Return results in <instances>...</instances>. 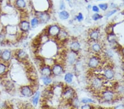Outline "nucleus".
<instances>
[{"label": "nucleus", "mask_w": 124, "mask_h": 109, "mask_svg": "<svg viewBox=\"0 0 124 109\" xmlns=\"http://www.w3.org/2000/svg\"><path fill=\"white\" fill-rule=\"evenodd\" d=\"M115 109H124V105L120 104L119 105H117L116 106L114 107Z\"/></svg>", "instance_id": "ea45409f"}, {"label": "nucleus", "mask_w": 124, "mask_h": 109, "mask_svg": "<svg viewBox=\"0 0 124 109\" xmlns=\"http://www.w3.org/2000/svg\"><path fill=\"white\" fill-rule=\"evenodd\" d=\"M1 53H2V51L1 50H0V56H1Z\"/></svg>", "instance_id": "37998d69"}, {"label": "nucleus", "mask_w": 124, "mask_h": 109, "mask_svg": "<svg viewBox=\"0 0 124 109\" xmlns=\"http://www.w3.org/2000/svg\"><path fill=\"white\" fill-rule=\"evenodd\" d=\"M39 21L43 23H46L50 19V15L46 12H38L37 15Z\"/></svg>", "instance_id": "6e6552de"}, {"label": "nucleus", "mask_w": 124, "mask_h": 109, "mask_svg": "<svg viewBox=\"0 0 124 109\" xmlns=\"http://www.w3.org/2000/svg\"><path fill=\"white\" fill-rule=\"evenodd\" d=\"M40 95V92H37L35 93V94L34 95L33 98H32V103H33V105L35 106H37L39 101Z\"/></svg>", "instance_id": "f3484780"}, {"label": "nucleus", "mask_w": 124, "mask_h": 109, "mask_svg": "<svg viewBox=\"0 0 124 109\" xmlns=\"http://www.w3.org/2000/svg\"><path fill=\"white\" fill-rule=\"evenodd\" d=\"M40 22L39 19L38 17H34L31 21V26L32 28H36Z\"/></svg>", "instance_id": "5701e85b"}, {"label": "nucleus", "mask_w": 124, "mask_h": 109, "mask_svg": "<svg viewBox=\"0 0 124 109\" xmlns=\"http://www.w3.org/2000/svg\"><path fill=\"white\" fill-rule=\"evenodd\" d=\"M3 1V0H0V3H1V2H2V1Z\"/></svg>", "instance_id": "c03bdc74"}, {"label": "nucleus", "mask_w": 124, "mask_h": 109, "mask_svg": "<svg viewBox=\"0 0 124 109\" xmlns=\"http://www.w3.org/2000/svg\"><path fill=\"white\" fill-rule=\"evenodd\" d=\"M42 80H43L44 84H45V86H48V85L51 84L52 82V79L51 78H50V77L43 76V78H42Z\"/></svg>", "instance_id": "b1692460"}, {"label": "nucleus", "mask_w": 124, "mask_h": 109, "mask_svg": "<svg viewBox=\"0 0 124 109\" xmlns=\"http://www.w3.org/2000/svg\"><path fill=\"white\" fill-rule=\"evenodd\" d=\"M92 6H91V5H89L88 6V8L89 9H91V8H92Z\"/></svg>", "instance_id": "a19ab883"}, {"label": "nucleus", "mask_w": 124, "mask_h": 109, "mask_svg": "<svg viewBox=\"0 0 124 109\" xmlns=\"http://www.w3.org/2000/svg\"><path fill=\"white\" fill-rule=\"evenodd\" d=\"M5 87L7 90H11L13 88V84L11 82L7 81V82H6L5 83Z\"/></svg>", "instance_id": "bb28decb"}, {"label": "nucleus", "mask_w": 124, "mask_h": 109, "mask_svg": "<svg viewBox=\"0 0 124 109\" xmlns=\"http://www.w3.org/2000/svg\"><path fill=\"white\" fill-rule=\"evenodd\" d=\"M105 54L107 56H108L109 57H112L114 55L113 52L112 51V50H107L105 52Z\"/></svg>", "instance_id": "72a5a7b5"}, {"label": "nucleus", "mask_w": 124, "mask_h": 109, "mask_svg": "<svg viewBox=\"0 0 124 109\" xmlns=\"http://www.w3.org/2000/svg\"><path fill=\"white\" fill-rule=\"evenodd\" d=\"M70 49L72 51L75 52H77L79 51L80 48H81V45L77 41H73L70 45Z\"/></svg>", "instance_id": "4468645a"}, {"label": "nucleus", "mask_w": 124, "mask_h": 109, "mask_svg": "<svg viewBox=\"0 0 124 109\" xmlns=\"http://www.w3.org/2000/svg\"><path fill=\"white\" fill-rule=\"evenodd\" d=\"M76 19H77V21L78 22L82 21L84 19L82 14L81 13H79L78 15L76 17Z\"/></svg>", "instance_id": "c9c22d12"}, {"label": "nucleus", "mask_w": 124, "mask_h": 109, "mask_svg": "<svg viewBox=\"0 0 124 109\" xmlns=\"http://www.w3.org/2000/svg\"><path fill=\"white\" fill-rule=\"evenodd\" d=\"M122 52H123V55H124V49H123V50H122Z\"/></svg>", "instance_id": "79ce46f5"}, {"label": "nucleus", "mask_w": 124, "mask_h": 109, "mask_svg": "<svg viewBox=\"0 0 124 109\" xmlns=\"http://www.w3.org/2000/svg\"><path fill=\"white\" fill-rule=\"evenodd\" d=\"M68 36V34L66 31L63 30H60L59 34L57 35V39L60 41H64L67 39Z\"/></svg>", "instance_id": "2eb2a0df"}, {"label": "nucleus", "mask_w": 124, "mask_h": 109, "mask_svg": "<svg viewBox=\"0 0 124 109\" xmlns=\"http://www.w3.org/2000/svg\"><path fill=\"white\" fill-rule=\"evenodd\" d=\"M89 36L91 39H92L93 40L96 41L99 39V32L97 30H93L91 31L89 34Z\"/></svg>", "instance_id": "a211bd4d"}, {"label": "nucleus", "mask_w": 124, "mask_h": 109, "mask_svg": "<svg viewBox=\"0 0 124 109\" xmlns=\"http://www.w3.org/2000/svg\"><path fill=\"white\" fill-rule=\"evenodd\" d=\"M107 39L109 42L115 43L116 41V35L114 34L113 33L110 34H108Z\"/></svg>", "instance_id": "393cba45"}, {"label": "nucleus", "mask_w": 124, "mask_h": 109, "mask_svg": "<svg viewBox=\"0 0 124 109\" xmlns=\"http://www.w3.org/2000/svg\"><path fill=\"white\" fill-rule=\"evenodd\" d=\"M65 8V4L64 3L63 1H62L60 3V9L61 11H62Z\"/></svg>", "instance_id": "e433bc0d"}, {"label": "nucleus", "mask_w": 124, "mask_h": 109, "mask_svg": "<svg viewBox=\"0 0 124 109\" xmlns=\"http://www.w3.org/2000/svg\"><path fill=\"white\" fill-rule=\"evenodd\" d=\"M104 76L107 79L111 80L114 77V72L113 69L110 68L105 69L104 72Z\"/></svg>", "instance_id": "ddd939ff"}, {"label": "nucleus", "mask_w": 124, "mask_h": 109, "mask_svg": "<svg viewBox=\"0 0 124 109\" xmlns=\"http://www.w3.org/2000/svg\"><path fill=\"white\" fill-rule=\"evenodd\" d=\"M73 78V75L72 73H67L65 74V77H64V79L65 81L67 83H71L72 82Z\"/></svg>", "instance_id": "4be33fe9"}, {"label": "nucleus", "mask_w": 124, "mask_h": 109, "mask_svg": "<svg viewBox=\"0 0 124 109\" xmlns=\"http://www.w3.org/2000/svg\"><path fill=\"white\" fill-rule=\"evenodd\" d=\"M15 5L19 9H24L26 7V2L25 0H16Z\"/></svg>", "instance_id": "dca6fc26"}, {"label": "nucleus", "mask_w": 124, "mask_h": 109, "mask_svg": "<svg viewBox=\"0 0 124 109\" xmlns=\"http://www.w3.org/2000/svg\"><path fill=\"white\" fill-rule=\"evenodd\" d=\"M81 102L83 103V104H89V103H94V101L92 100V99L90 98H85L82 99Z\"/></svg>", "instance_id": "c85d7f7f"}, {"label": "nucleus", "mask_w": 124, "mask_h": 109, "mask_svg": "<svg viewBox=\"0 0 124 109\" xmlns=\"http://www.w3.org/2000/svg\"><path fill=\"white\" fill-rule=\"evenodd\" d=\"M100 64V59L98 57L93 56L89 59L88 66L91 68H96Z\"/></svg>", "instance_id": "20e7f679"}, {"label": "nucleus", "mask_w": 124, "mask_h": 109, "mask_svg": "<svg viewBox=\"0 0 124 109\" xmlns=\"http://www.w3.org/2000/svg\"><path fill=\"white\" fill-rule=\"evenodd\" d=\"M116 90L119 93H124V86H118Z\"/></svg>", "instance_id": "f704fd0d"}, {"label": "nucleus", "mask_w": 124, "mask_h": 109, "mask_svg": "<svg viewBox=\"0 0 124 109\" xmlns=\"http://www.w3.org/2000/svg\"><path fill=\"white\" fill-rule=\"evenodd\" d=\"M59 16L61 20H67L70 17V14L66 11L62 10L59 13Z\"/></svg>", "instance_id": "6ab92c4d"}, {"label": "nucleus", "mask_w": 124, "mask_h": 109, "mask_svg": "<svg viewBox=\"0 0 124 109\" xmlns=\"http://www.w3.org/2000/svg\"><path fill=\"white\" fill-rule=\"evenodd\" d=\"M91 87L95 90H99L103 87V81L98 77L94 78L91 81Z\"/></svg>", "instance_id": "f257e3e1"}, {"label": "nucleus", "mask_w": 124, "mask_h": 109, "mask_svg": "<svg viewBox=\"0 0 124 109\" xmlns=\"http://www.w3.org/2000/svg\"><path fill=\"white\" fill-rule=\"evenodd\" d=\"M91 49L93 52L96 53H99L101 50V45L98 43H95L92 45Z\"/></svg>", "instance_id": "412c9836"}, {"label": "nucleus", "mask_w": 124, "mask_h": 109, "mask_svg": "<svg viewBox=\"0 0 124 109\" xmlns=\"http://www.w3.org/2000/svg\"><path fill=\"white\" fill-rule=\"evenodd\" d=\"M21 94L25 97H31L33 95V92L29 86H23L21 88Z\"/></svg>", "instance_id": "7ed1b4c3"}, {"label": "nucleus", "mask_w": 124, "mask_h": 109, "mask_svg": "<svg viewBox=\"0 0 124 109\" xmlns=\"http://www.w3.org/2000/svg\"><path fill=\"white\" fill-rule=\"evenodd\" d=\"M52 73L55 76H60L63 72V67L60 64L54 65L51 69Z\"/></svg>", "instance_id": "39448f33"}, {"label": "nucleus", "mask_w": 124, "mask_h": 109, "mask_svg": "<svg viewBox=\"0 0 124 109\" xmlns=\"http://www.w3.org/2000/svg\"><path fill=\"white\" fill-rule=\"evenodd\" d=\"M103 18V15H99L98 13H95L92 15V19L94 21H97L98 20L101 19Z\"/></svg>", "instance_id": "c756f323"}, {"label": "nucleus", "mask_w": 124, "mask_h": 109, "mask_svg": "<svg viewBox=\"0 0 124 109\" xmlns=\"http://www.w3.org/2000/svg\"></svg>", "instance_id": "de8ad7c7"}, {"label": "nucleus", "mask_w": 124, "mask_h": 109, "mask_svg": "<svg viewBox=\"0 0 124 109\" xmlns=\"http://www.w3.org/2000/svg\"><path fill=\"white\" fill-rule=\"evenodd\" d=\"M103 98L106 102H111L115 98V94L111 91H105L103 93Z\"/></svg>", "instance_id": "423d86ee"}, {"label": "nucleus", "mask_w": 124, "mask_h": 109, "mask_svg": "<svg viewBox=\"0 0 124 109\" xmlns=\"http://www.w3.org/2000/svg\"><path fill=\"white\" fill-rule=\"evenodd\" d=\"M41 73L43 76L50 77L52 74V71L49 66H44L41 67Z\"/></svg>", "instance_id": "f8f14e48"}, {"label": "nucleus", "mask_w": 124, "mask_h": 109, "mask_svg": "<svg viewBox=\"0 0 124 109\" xmlns=\"http://www.w3.org/2000/svg\"><path fill=\"white\" fill-rule=\"evenodd\" d=\"M116 12H117V9H113L112 11L108 12L107 14V17L108 18L111 17V15H113L114 14H115Z\"/></svg>", "instance_id": "473e14b6"}, {"label": "nucleus", "mask_w": 124, "mask_h": 109, "mask_svg": "<svg viewBox=\"0 0 124 109\" xmlns=\"http://www.w3.org/2000/svg\"><path fill=\"white\" fill-rule=\"evenodd\" d=\"M1 56V58L3 59V61H5V62H8L11 58V52L9 50H5L3 52H2Z\"/></svg>", "instance_id": "9b49d317"}, {"label": "nucleus", "mask_w": 124, "mask_h": 109, "mask_svg": "<svg viewBox=\"0 0 124 109\" xmlns=\"http://www.w3.org/2000/svg\"><path fill=\"white\" fill-rule=\"evenodd\" d=\"M60 28L57 25H52L48 28V34L51 36H56L60 31Z\"/></svg>", "instance_id": "f03ea898"}, {"label": "nucleus", "mask_w": 124, "mask_h": 109, "mask_svg": "<svg viewBox=\"0 0 124 109\" xmlns=\"http://www.w3.org/2000/svg\"><path fill=\"white\" fill-rule=\"evenodd\" d=\"M4 39H5V35H3V34H0V43L3 42Z\"/></svg>", "instance_id": "58836bf2"}, {"label": "nucleus", "mask_w": 124, "mask_h": 109, "mask_svg": "<svg viewBox=\"0 0 124 109\" xmlns=\"http://www.w3.org/2000/svg\"><path fill=\"white\" fill-rule=\"evenodd\" d=\"M66 1H68V2H69V1H70V0H66Z\"/></svg>", "instance_id": "a18cd8bd"}, {"label": "nucleus", "mask_w": 124, "mask_h": 109, "mask_svg": "<svg viewBox=\"0 0 124 109\" xmlns=\"http://www.w3.org/2000/svg\"><path fill=\"white\" fill-rule=\"evenodd\" d=\"M28 57L27 53L24 51L19 50L17 52V57L21 60H26Z\"/></svg>", "instance_id": "aec40b11"}, {"label": "nucleus", "mask_w": 124, "mask_h": 109, "mask_svg": "<svg viewBox=\"0 0 124 109\" xmlns=\"http://www.w3.org/2000/svg\"><path fill=\"white\" fill-rule=\"evenodd\" d=\"M97 1H104V0H97Z\"/></svg>", "instance_id": "49530a36"}, {"label": "nucleus", "mask_w": 124, "mask_h": 109, "mask_svg": "<svg viewBox=\"0 0 124 109\" xmlns=\"http://www.w3.org/2000/svg\"><path fill=\"white\" fill-rule=\"evenodd\" d=\"M98 7L99 8V9H101V10L103 11H106L108 9V5L106 3H100L99 4Z\"/></svg>", "instance_id": "cd10ccee"}, {"label": "nucleus", "mask_w": 124, "mask_h": 109, "mask_svg": "<svg viewBox=\"0 0 124 109\" xmlns=\"http://www.w3.org/2000/svg\"><path fill=\"white\" fill-rule=\"evenodd\" d=\"M92 106L90 105L89 104H85V105H84L82 106H81V109H91Z\"/></svg>", "instance_id": "4c0bfd02"}, {"label": "nucleus", "mask_w": 124, "mask_h": 109, "mask_svg": "<svg viewBox=\"0 0 124 109\" xmlns=\"http://www.w3.org/2000/svg\"><path fill=\"white\" fill-rule=\"evenodd\" d=\"M92 9L93 12L94 13H99L100 11L98 6L97 5H93V6L92 7Z\"/></svg>", "instance_id": "2f4dec72"}, {"label": "nucleus", "mask_w": 124, "mask_h": 109, "mask_svg": "<svg viewBox=\"0 0 124 109\" xmlns=\"http://www.w3.org/2000/svg\"><path fill=\"white\" fill-rule=\"evenodd\" d=\"M75 91L71 88H68L63 93V96L67 100L72 99L75 96Z\"/></svg>", "instance_id": "1a4fd4ad"}, {"label": "nucleus", "mask_w": 124, "mask_h": 109, "mask_svg": "<svg viewBox=\"0 0 124 109\" xmlns=\"http://www.w3.org/2000/svg\"><path fill=\"white\" fill-rule=\"evenodd\" d=\"M66 60L70 65H73L76 61V55L75 52L71 51L66 54Z\"/></svg>", "instance_id": "0eeeda50"}, {"label": "nucleus", "mask_w": 124, "mask_h": 109, "mask_svg": "<svg viewBox=\"0 0 124 109\" xmlns=\"http://www.w3.org/2000/svg\"><path fill=\"white\" fill-rule=\"evenodd\" d=\"M19 28L21 29V30L24 32L29 31L31 28V24L28 21H22L19 24Z\"/></svg>", "instance_id": "9d476101"}, {"label": "nucleus", "mask_w": 124, "mask_h": 109, "mask_svg": "<svg viewBox=\"0 0 124 109\" xmlns=\"http://www.w3.org/2000/svg\"><path fill=\"white\" fill-rule=\"evenodd\" d=\"M105 33L107 34H110L113 33V27L111 26V25H109V26H108L107 28H105Z\"/></svg>", "instance_id": "7c9ffc66"}, {"label": "nucleus", "mask_w": 124, "mask_h": 109, "mask_svg": "<svg viewBox=\"0 0 124 109\" xmlns=\"http://www.w3.org/2000/svg\"><path fill=\"white\" fill-rule=\"evenodd\" d=\"M7 67L3 63H0V76L3 75L6 72Z\"/></svg>", "instance_id": "a878e982"}]
</instances>
